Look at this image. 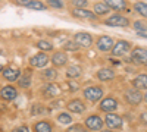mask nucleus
<instances>
[{"mask_svg": "<svg viewBox=\"0 0 147 132\" xmlns=\"http://www.w3.org/2000/svg\"><path fill=\"white\" fill-rule=\"evenodd\" d=\"M84 97L91 103H97L103 98V90L99 85H90L84 90Z\"/></svg>", "mask_w": 147, "mask_h": 132, "instance_id": "1", "label": "nucleus"}, {"mask_svg": "<svg viewBox=\"0 0 147 132\" xmlns=\"http://www.w3.org/2000/svg\"><path fill=\"white\" fill-rule=\"evenodd\" d=\"M105 23L109 27H119V28H125L129 27V19L127 16H122L119 13H115L112 16H109L107 19H105Z\"/></svg>", "mask_w": 147, "mask_h": 132, "instance_id": "2", "label": "nucleus"}, {"mask_svg": "<svg viewBox=\"0 0 147 132\" xmlns=\"http://www.w3.org/2000/svg\"><path fill=\"white\" fill-rule=\"evenodd\" d=\"M125 100L131 106H138L144 100V95H141L140 90H137V88H128L125 91Z\"/></svg>", "mask_w": 147, "mask_h": 132, "instance_id": "3", "label": "nucleus"}, {"mask_svg": "<svg viewBox=\"0 0 147 132\" xmlns=\"http://www.w3.org/2000/svg\"><path fill=\"white\" fill-rule=\"evenodd\" d=\"M131 50V43L125 40H119L113 47H112V56L115 57H122Z\"/></svg>", "mask_w": 147, "mask_h": 132, "instance_id": "4", "label": "nucleus"}, {"mask_svg": "<svg viewBox=\"0 0 147 132\" xmlns=\"http://www.w3.org/2000/svg\"><path fill=\"white\" fill-rule=\"evenodd\" d=\"M131 59L137 65L146 66L147 68V49H143V47H136L131 52Z\"/></svg>", "mask_w": 147, "mask_h": 132, "instance_id": "5", "label": "nucleus"}, {"mask_svg": "<svg viewBox=\"0 0 147 132\" xmlns=\"http://www.w3.org/2000/svg\"><path fill=\"white\" fill-rule=\"evenodd\" d=\"M103 123H105V121L100 116H97V115H91V116H88L84 121V125L87 126V129H90V131H100L103 128Z\"/></svg>", "mask_w": 147, "mask_h": 132, "instance_id": "6", "label": "nucleus"}, {"mask_svg": "<svg viewBox=\"0 0 147 132\" xmlns=\"http://www.w3.org/2000/svg\"><path fill=\"white\" fill-rule=\"evenodd\" d=\"M74 40H75L80 47H82V49H87V47H90L93 44V35L88 34V32H77L75 35H74Z\"/></svg>", "mask_w": 147, "mask_h": 132, "instance_id": "7", "label": "nucleus"}, {"mask_svg": "<svg viewBox=\"0 0 147 132\" xmlns=\"http://www.w3.org/2000/svg\"><path fill=\"white\" fill-rule=\"evenodd\" d=\"M16 3L19 6L28 7V9H32V10H46L47 9V5H44L40 0H16Z\"/></svg>", "mask_w": 147, "mask_h": 132, "instance_id": "8", "label": "nucleus"}, {"mask_svg": "<svg viewBox=\"0 0 147 132\" xmlns=\"http://www.w3.org/2000/svg\"><path fill=\"white\" fill-rule=\"evenodd\" d=\"M99 107H100V110L105 112V113H112L113 110L118 109V101L113 97H106V98H103L100 101Z\"/></svg>", "mask_w": 147, "mask_h": 132, "instance_id": "9", "label": "nucleus"}, {"mask_svg": "<svg viewBox=\"0 0 147 132\" xmlns=\"http://www.w3.org/2000/svg\"><path fill=\"white\" fill-rule=\"evenodd\" d=\"M97 49L100 52H109L112 50V47L115 46V41L112 37H109V35H102V37L97 40Z\"/></svg>", "mask_w": 147, "mask_h": 132, "instance_id": "10", "label": "nucleus"}, {"mask_svg": "<svg viewBox=\"0 0 147 132\" xmlns=\"http://www.w3.org/2000/svg\"><path fill=\"white\" fill-rule=\"evenodd\" d=\"M106 125L110 128V129H121L124 122H122V117L115 115V113H107L106 115V119H105Z\"/></svg>", "mask_w": 147, "mask_h": 132, "instance_id": "11", "label": "nucleus"}, {"mask_svg": "<svg viewBox=\"0 0 147 132\" xmlns=\"http://www.w3.org/2000/svg\"><path fill=\"white\" fill-rule=\"evenodd\" d=\"M2 74H3V78H5L6 81L15 82V81H18L19 76H21V70H19L16 66H7V68L3 69Z\"/></svg>", "mask_w": 147, "mask_h": 132, "instance_id": "12", "label": "nucleus"}, {"mask_svg": "<svg viewBox=\"0 0 147 132\" xmlns=\"http://www.w3.org/2000/svg\"><path fill=\"white\" fill-rule=\"evenodd\" d=\"M50 62V59L46 53H37L35 56H32L30 59V63L34 66V68H44L47 66V63Z\"/></svg>", "mask_w": 147, "mask_h": 132, "instance_id": "13", "label": "nucleus"}, {"mask_svg": "<svg viewBox=\"0 0 147 132\" xmlns=\"http://www.w3.org/2000/svg\"><path fill=\"white\" fill-rule=\"evenodd\" d=\"M85 109H87V107H85V103L81 98H74L68 103V110H71V113L81 115V113L85 112Z\"/></svg>", "mask_w": 147, "mask_h": 132, "instance_id": "14", "label": "nucleus"}, {"mask_svg": "<svg viewBox=\"0 0 147 132\" xmlns=\"http://www.w3.org/2000/svg\"><path fill=\"white\" fill-rule=\"evenodd\" d=\"M115 76H116L115 70L110 69V68H102L99 72H97V79L102 81V82L112 81V79H115Z\"/></svg>", "mask_w": 147, "mask_h": 132, "instance_id": "15", "label": "nucleus"}, {"mask_svg": "<svg viewBox=\"0 0 147 132\" xmlns=\"http://www.w3.org/2000/svg\"><path fill=\"white\" fill-rule=\"evenodd\" d=\"M16 95H18V90L13 85H6L0 91V97L3 100H15Z\"/></svg>", "mask_w": 147, "mask_h": 132, "instance_id": "16", "label": "nucleus"}, {"mask_svg": "<svg viewBox=\"0 0 147 132\" xmlns=\"http://www.w3.org/2000/svg\"><path fill=\"white\" fill-rule=\"evenodd\" d=\"M52 63L56 66V68H62V66H65L66 63H68V56H66V53L65 52H56L53 56H52Z\"/></svg>", "mask_w": 147, "mask_h": 132, "instance_id": "17", "label": "nucleus"}, {"mask_svg": "<svg viewBox=\"0 0 147 132\" xmlns=\"http://www.w3.org/2000/svg\"><path fill=\"white\" fill-rule=\"evenodd\" d=\"M72 15L75 16V18H78V19H96L97 16H96V13L94 12H91V10H87V9H74L72 10Z\"/></svg>", "mask_w": 147, "mask_h": 132, "instance_id": "18", "label": "nucleus"}, {"mask_svg": "<svg viewBox=\"0 0 147 132\" xmlns=\"http://www.w3.org/2000/svg\"><path fill=\"white\" fill-rule=\"evenodd\" d=\"M103 2H105L110 9H112V10L121 12V10H127V9H128L127 0H103Z\"/></svg>", "mask_w": 147, "mask_h": 132, "instance_id": "19", "label": "nucleus"}, {"mask_svg": "<svg viewBox=\"0 0 147 132\" xmlns=\"http://www.w3.org/2000/svg\"><path fill=\"white\" fill-rule=\"evenodd\" d=\"M132 87L137 90H147V74H140L132 79Z\"/></svg>", "mask_w": 147, "mask_h": 132, "instance_id": "20", "label": "nucleus"}, {"mask_svg": "<svg viewBox=\"0 0 147 132\" xmlns=\"http://www.w3.org/2000/svg\"><path fill=\"white\" fill-rule=\"evenodd\" d=\"M32 129H34V132H52L53 126L49 121H38L34 123Z\"/></svg>", "mask_w": 147, "mask_h": 132, "instance_id": "21", "label": "nucleus"}, {"mask_svg": "<svg viewBox=\"0 0 147 132\" xmlns=\"http://www.w3.org/2000/svg\"><path fill=\"white\" fill-rule=\"evenodd\" d=\"M59 92H60V88H59V85H56V84H47V85H44V88H43V94L46 95V97H56Z\"/></svg>", "mask_w": 147, "mask_h": 132, "instance_id": "22", "label": "nucleus"}, {"mask_svg": "<svg viewBox=\"0 0 147 132\" xmlns=\"http://www.w3.org/2000/svg\"><path fill=\"white\" fill-rule=\"evenodd\" d=\"M93 9H94V13L96 15H106L107 12L110 10V7L105 3V2H97L93 5Z\"/></svg>", "mask_w": 147, "mask_h": 132, "instance_id": "23", "label": "nucleus"}, {"mask_svg": "<svg viewBox=\"0 0 147 132\" xmlns=\"http://www.w3.org/2000/svg\"><path fill=\"white\" fill-rule=\"evenodd\" d=\"M81 74H82L81 68H80V66H75V65H72V66L68 68V70H66V78H69V79H75V78H78Z\"/></svg>", "mask_w": 147, "mask_h": 132, "instance_id": "24", "label": "nucleus"}, {"mask_svg": "<svg viewBox=\"0 0 147 132\" xmlns=\"http://www.w3.org/2000/svg\"><path fill=\"white\" fill-rule=\"evenodd\" d=\"M134 9L138 15H141L143 18H147V3L146 2H137L134 5Z\"/></svg>", "mask_w": 147, "mask_h": 132, "instance_id": "25", "label": "nucleus"}, {"mask_svg": "<svg viewBox=\"0 0 147 132\" xmlns=\"http://www.w3.org/2000/svg\"><path fill=\"white\" fill-rule=\"evenodd\" d=\"M37 47H38L40 50H43V52L53 50V44L49 41V40H38V41H37Z\"/></svg>", "mask_w": 147, "mask_h": 132, "instance_id": "26", "label": "nucleus"}, {"mask_svg": "<svg viewBox=\"0 0 147 132\" xmlns=\"http://www.w3.org/2000/svg\"><path fill=\"white\" fill-rule=\"evenodd\" d=\"M18 82H19V87H22V88H28V87L31 85V75H28V74L21 75L19 79H18Z\"/></svg>", "mask_w": 147, "mask_h": 132, "instance_id": "27", "label": "nucleus"}, {"mask_svg": "<svg viewBox=\"0 0 147 132\" xmlns=\"http://www.w3.org/2000/svg\"><path fill=\"white\" fill-rule=\"evenodd\" d=\"M56 119H57V122L62 123V125H69L72 122V117H71L69 113H59Z\"/></svg>", "mask_w": 147, "mask_h": 132, "instance_id": "28", "label": "nucleus"}, {"mask_svg": "<svg viewBox=\"0 0 147 132\" xmlns=\"http://www.w3.org/2000/svg\"><path fill=\"white\" fill-rule=\"evenodd\" d=\"M41 75H43V78L47 79V81H53V79H56V76H57V70H56V69H46Z\"/></svg>", "mask_w": 147, "mask_h": 132, "instance_id": "29", "label": "nucleus"}, {"mask_svg": "<svg viewBox=\"0 0 147 132\" xmlns=\"http://www.w3.org/2000/svg\"><path fill=\"white\" fill-rule=\"evenodd\" d=\"M80 49V44L75 41V40H69L65 46H63V50H66V52H77Z\"/></svg>", "mask_w": 147, "mask_h": 132, "instance_id": "30", "label": "nucleus"}, {"mask_svg": "<svg viewBox=\"0 0 147 132\" xmlns=\"http://www.w3.org/2000/svg\"><path fill=\"white\" fill-rule=\"evenodd\" d=\"M66 132H87V126H82L80 123H75V125H72L71 128L66 129Z\"/></svg>", "mask_w": 147, "mask_h": 132, "instance_id": "31", "label": "nucleus"}, {"mask_svg": "<svg viewBox=\"0 0 147 132\" xmlns=\"http://www.w3.org/2000/svg\"><path fill=\"white\" fill-rule=\"evenodd\" d=\"M46 2H47V6H50L53 9H63L62 0H46Z\"/></svg>", "mask_w": 147, "mask_h": 132, "instance_id": "32", "label": "nucleus"}, {"mask_svg": "<svg viewBox=\"0 0 147 132\" xmlns=\"http://www.w3.org/2000/svg\"><path fill=\"white\" fill-rule=\"evenodd\" d=\"M71 5H74L78 9H84L88 6V0H71Z\"/></svg>", "mask_w": 147, "mask_h": 132, "instance_id": "33", "label": "nucleus"}, {"mask_svg": "<svg viewBox=\"0 0 147 132\" xmlns=\"http://www.w3.org/2000/svg\"><path fill=\"white\" fill-rule=\"evenodd\" d=\"M134 28L137 29V32H144V31H147V23H144L141 21H136L134 22Z\"/></svg>", "mask_w": 147, "mask_h": 132, "instance_id": "34", "label": "nucleus"}, {"mask_svg": "<svg viewBox=\"0 0 147 132\" xmlns=\"http://www.w3.org/2000/svg\"><path fill=\"white\" fill-rule=\"evenodd\" d=\"M12 132H30V129H28L27 125H22V126H18L16 129H13Z\"/></svg>", "mask_w": 147, "mask_h": 132, "instance_id": "35", "label": "nucleus"}, {"mask_svg": "<svg viewBox=\"0 0 147 132\" xmlns=\"http://www.w3.org/2000/svg\"><path fill=\"white\" fill-rule=\"evenodd\" d=\"M78 90V85H77V84H71V85H69V91L71 92H75Z\"/></svg>", "mask_w": 147, "mask_h": 132, "instance_id": "36", "label": "nucleus"}, {"mask_svg": "<svg viewBox=\"0 0 147 132\" xmlns=\"http://www.w3.org/2000/svg\"><path fill=\"white\" fill-rule=\"evenodd\" d=\"M110 62H112L115 66H119V65H121V62H119V60H113V59H110Z\"/></svg>", "mask_w": 147, "mask_h": 132, "instance_id": "37", "label": "nucleus"}, {"mask_svg": "<svg viewBox=\"0 0 147 132\" xmlns=\"http://www.w3.org/2000/svg\"><path fill=\"white\" fill-rule=\"evenodd\" d=\"M144 103H146V104H147V92H146V94H144Z\"/></svg>", "mask_w": 147, "mask_h": 132, "instance_id": "38", "label": "nucleus"}, {"mask_svg": "<svg viewBox=\"0 0 147 132\" xmlns=\"http://www.w3.org/2000/svg\"><path fill=\"white\" fill-rule=\"evenodd\" d=\"M102 132H112V129L109 128V129H105V131H102Z\"/></svg>", "mask_w": 147, "mask_h": 132, "instance_id": "39", "label": "nucleus"}, {"mask_svg": "<svg viewBox=\"0 0 147 132\" xmlns=\"http://www.w3.org/2000/svg\"><path fill=\"white\" fill-rule=\"evenodd\" d=\"M0 72H3V65L0 63Z\"/></svg>", "mask_w": 147, "mask_h": 132, "instance_id": "40", "label": "nucleus"}, {"mask_svg": "<svg viewBox=\"0 0 147 132\" xmlns=\"http://www.w3.org/2000/svg\"><path fill=\"white\" fill-rule=\"evenodd\" d=\"M0 2H2V0H0Z\"/></svg>", "mask_w": 147, "mask_h": 132, "instance_id": "41", "label": "nucleus"}]
</instances>
